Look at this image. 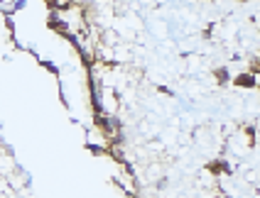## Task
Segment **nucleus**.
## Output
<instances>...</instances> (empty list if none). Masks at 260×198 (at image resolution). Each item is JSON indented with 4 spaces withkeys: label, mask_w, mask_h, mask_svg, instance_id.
<instances>
[{
    "label": "nucleus",
    "mask_w": 260,
    "mask_h": 198,
    "mask_svg": "<svg viewBox=\"0 0 260 198\" xmlns=\"http://www.w3.org/2000/svg\"><path fill=\"white\" fill-rule=\"evenodd\" d=\"M214 74H216V79H219L221 84H226V81H229V71H226V69H216Z\"/></svg>",
    "instance_id": "obj_3"
},
{
    "label": "nucleus",
    "mask_w": 260,
    "mask_h": 198,
    "mask_svg": "<svg viewBox=\"0 0 260 198\" xmlns=\"http://www.w3.org/2000/svg\"><path fill=\"white\" fill-rule=\"evenodd\" d=\"M206 169L211 171V174H229V171H231V167H229L226 162H214V164H209Z\"/></svg>",
    "instance_id": "obj_2"
},
{
    "label": "nucleus",
    "mask_w": 260,
    "mask_h": 198,
    "mask_svg": "<svg viewBox=\"0 0 260 198\" xmlns=\"http://www.w3.org/2000/svg\"><path fill=\"white\" fill-rule=\"evenodd\" d=\"M233 84L238 86V88H253L256 86V76L253 74H241V76L233 79Z\"/></svg>",
    "instance_id": "obj_1"
}]
</instances>
